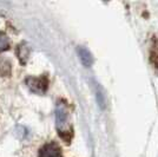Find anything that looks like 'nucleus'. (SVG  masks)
I'll return each instance as SVG.
<instances>
[{
    "label": "nucleus",
    "instance_id": "obj_1",
    "mask_svg": "<svg viewBox=\"0 0 158 157\" xmlns=\"http://www.w3.org/2000/svg\"><path fill=\"white\" fill-rule=\"evenodd\" d=\"M67 121H69V110H67L66 105L63 103H58L57 108H56V122H57V126L60 131L59 135L64 134V130L67 125Z\"/></svg>",
    "mask_w": 158,
    "mask_h": 157
},
{
    "label": "nucleus",
    "instance_id": "obj_2",
    "mask_svg": "<svg viewBox=\"0 0 158 157\" xmlns=\"http://www.w3.org/2000/svg\"><path fill=\"white\" fill-rule=\"evenodd\" d=\"M26 84L33 92L43 93L46 91L48 82L46 77H28L26 79Z\"/></svg>",
    "mask_w": 158,
    "mask_h": 157
},
{
    "label": "nucleus",
    "instance_id": "obj_3",
    "mask_svg": "<svg viewBox=\"0 0 158 157\" xmlns=\"http://www.w3.org/2000/svg\"><path fill=\"white\" fill-rule=\"evenodd\" d=\"M39 157H61V149L56 143H47L39 150Z\"/></svg>",
    "mask_w": 158,
    "mask_h": 157
},
{
    "label": "nucleus",
    "instance_id": "obj_4",
    "mask_svg": "<svg viewBox=\"0 0 158 157\" xmlns=\"http://www.w3.org/2000/svg\"><path fill=\"white\" fill-rule=\"evenodd\" d=\"M150 63L153 67L158 69V38L153 36L151 38V45H150Z\"/></svg>",
    "mask_w": 158,
    "mask_h": 157
},
{
    "label": "nucleus",
    "instance_id": "obj_5",
    "mask_svg": "<svg viewBox=\"0 0 158 157\" xmlns=\"http://www.w3.org/2000/svg\"><path fill=\"white\" fill-rule=\"evenodd\" d=\"M77 51H78L79 58H80V60H81V63L84 64V66L90 67V66L92 65L93 57H92V54H91V52H90L87 49H85L84 46H78Z\"/></svg>",
    "mask_w": 158,
    "mask_h": 157
},
{
    "label": "nucleus",
    "instance_id": "obj_6",
    "mask_svg": "<svg viewBox=\"0 0 158 157\" xmlns=\"http://www.w3.org/2000/svg\"><path fill=\"white\" fill-rule=\"evenodd\" d=\"M10 45V41H8V38H7L6 36L4 34V33L0 32V51H2V50H6L7 47Z\"/></svg>",
    "mask_w": 158,
    "mask_h": 157
},
{
    "label": "nucleus",
    "instance_id": "obj_7",
    "mask_svg": "<svg viewBox=\"0 0 158 157\" xmlns=\"http://www.w3.org/2000/svg\"><path fill=\"white\" fill-rule=\"evenodd\" d=\"M19 58L21 59V62H23V58H24V62H25V59L27 58V56H28V49H27L25 45H21L19 46Z\"/></svg>",
    "mask_w": 158,
    "mask_h": 157
}]
</instances>
